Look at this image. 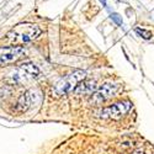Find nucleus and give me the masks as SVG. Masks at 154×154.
<instances>
[{"mask_svg":"<svg viewBox=\"0 0 154 154\" xmlns=\"http://www.w3.org/2000/svg\"><path fill=\"white\" fill-rule=\"evenodd\" d=\"M96 90V83L95 80H82L78 85H76V88L74 89V91L76 94H91Z\"/></svg>","mask_w":154,"mask_h":154,"instance_id":"obj_8","label":"nucleus"},{"mask_svg":"<svg viewBox=\"0 0 154 154\" xmlns=\"http://www.w3.org/2000/svg\"><path fill=\"white\" fill-rule=\"evenodd\" d=\"M42 30L35 23H19L8 33V38L14 43L31 42L41 35Z\"/></svg>","mask_w":154,"mask_h":154,"instance_id":"obj_1","label":"nucleus"},{"mask_svg":"<svg viewBox=\"0 0 154 154\" xmlns=\"http://www.w3.org/2000/svg\"><path fill=\"white\" fill-rule=\"evenodd\" d=\"M117 90H119V85L111 84V83H105L95 93V97H96V100H106V99L113 96Z\"/></svg>","mask_w":154,"mask_h":154,"instance_id":"obj_7","label":"nucleus"},{"mask_svg":"<svg viewBox=\"0 0 154 154\" xmlns=\"http://www.w3.org/2000/svg\"><path fill=\"white\" fill-rule=\"evenodd\" d=\"M100 2H101L102 6H106V0H100Z\"/></svg>","mask_w":154,"mask_h":154,"instance_id":"obj_11","label":"nucleus"},{"mask_svg":"<svg viewBox=\"0 0 154 154\" xmlns=\"http://www.w3.org/2000/svg\"><path fill=\"white\" fill-rule=\"evenodd\" d=\"M136 33H137L138 36H140V37H143L144 40H149V38H152V32H150V31H147V30H144V29L137 27V29H136Z\"/></svg>","mask_w":154,"mask_h":154,"instance_id":"obj_9","label":"nucleus"},{"mask_svg":"<svg viewBox=\"0 0 154 154\" xmlns=\"http://www.w3.org/2000/svg\"><path fill=\"white\" fill-rule=\"evenodd\" d=\"M111 19H112V21L116 22L119 26H121V25H122V19H121V16L119 14H111Z\"/></svg>","mask_w":154,"mask_h":154,"instance_id":"obj_10","label":"nucleus"},{"mask_svg":"<svg viewBox=\"0 0 154 154\" xmlns=\"http://www.w3.org/2000/svg\"><path fill=\"white\" fill-rule=\"evenodd\" d=\"M85 75H86V73L84 70H75L72 74H68L67 76L62 78L54 85V89H53L54 95L60 96V95H66V94L73 91L76 88V85H78L82 80L85 79Z\"/></svg>","mask_w":154,"mask_h":154,"instance_id":"obj_2","label":"nucleus"},{"mask_svg":"<svg viewBox=\"0 0 154 154\" xmlns=\"http://www.w3.org/2000/svg\"><path fill=\"white\" fill-rule=\"evenodd\" d=\"M40 93L37 90H29L25 94H22L16 104V109L15 111L19 113H22L25 111H27L30 107H32L36 102L40 101Z\"/></svg>","mask_w":154,"mask_h":154,"instance_id":"obj_5","label":"nucleus"},{"mask_svg":"<svg viewBox=\"0 0 154 154\" xmlns=\"http://www.w3.org/2000/svg\"><path fill=\"white\" fill-rule=\"evenodd\" d=\"M25 53V49L21 46H10L0 48V66L14 63Z\"/></svg>","mask_w":154,"mask_h":154,"instance_id":"obj_3","label":"nucleus"},{"mask_svg":"<svg viewBox=\"0 0 154 154\" xmlns=\"http://www.w3.org/2000/svg\"><path fill=\"white\" fill-rule=\"evenodd\" d=\"M131 102L130 101H123V102H116L112 106L105 107L101 111V116L102 117H107V119H120L123 116L125 113H127L131 109Z\"/></svg>","mask_w":154,"mask_h":154,"instance_id":"obj_6","label":"nucleus"},{"mask_svg":"<svg viewBox=\"0 0 154 154\" xmlns=\"http://www.w3.org/2000/svg\"><path fill=\"white\" fill-rule=\"evenodd\" d=\"M41 72L35 64L32 63H25L22 66H20L16 70V73L14 74V79L16 82H25V80H32V79H37L40 76Z\"/></svg>","mask_w":154,"mask_h":154,"instance_id":"obj_4","label":"nucleus"}]
</instances>
